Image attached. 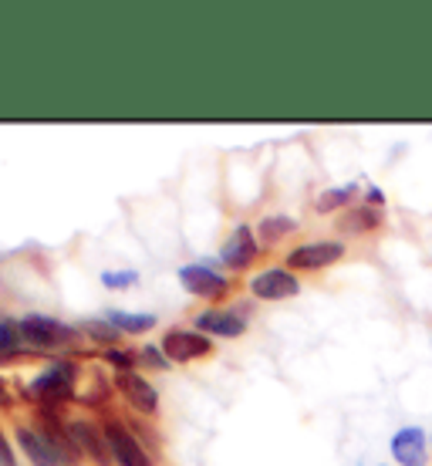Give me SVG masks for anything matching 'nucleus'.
<instances>
[{"mask_svg": "<svg viewBox=\"0 0 432 466\" xmlns=\"http://www.w3.org/2000/svg\"><path fill=\"white\" fill-rule=\"evenodd\" d=\"M17 331H21V339L31 349H65V345H71V341L78 339V328H71L65 321H58V318H47V315L21 318Z\"/></svg>", "mask_w": 432, "mask_h": 466, "instance_id": "obj_1", "label": "nucleus"}, {"mask_svg": "<svg viewBox=\"0 0 432 466\" xmlns=\"http://www.w3.org/2000/svg\"><path fill=\"white\" fill-rule=\"evenodd\" d=\"M75 379H78V369H75L71 361H55V365H47L45 372L27 385V392H31L37 402L58 406V402L71 399V392H75Z\"/></svg>", "mask_w": 432, "mask_h": 466, "instance_id": "obj_2", "label": "nucleus"}, {"mask_svg": "<svg viewBox=\"0 0 432 466\" xmlns=\"http://www.w3.org/2000/svg\"><path fill=\"white\" fill-rule=\"evenodd\" d=\"M348 254V247L341 240H311V244L294 247L287 254V268L291 270H325L331 264H338L341 257Z\"/></svg>", "mask_w": 432, "mask_h": 466, "instance_id": "obj_3", "label": "nucleus"}, {"mask_svg": "<svg viewBox=\"0 0 432 466\" xmlns=\"http://www.w3.org/2000/svg\"><path fill=\"white\" fill-rule=\"evenodd\" d=\"M159 349H163V355L169 361H196L210 355L213 341L203 331H193V328H169Z\"/></svg>", "mask_w": 432, "mask_h": 466, "instance_id": "obj_4", "label": "nucleus"}, {"mask_svg": "<svg viewBox=\"0 0 432 466\" xmlns=\"http://www.w3.org/2000/svg\"><path fill=\"white\" fill-rule=\"evenodd\" d=\"M179 284L189 294L203 298V301H220L223 294L230 291V280L216 274L210 264H186V268H179Z\"/></svg>", "mask_w": 432, "mask_h": 466, "instance_id": "obj_5", "label": "nucleus"}, {"mask_svg": "<svg viewBox=\"0 0 432 466\" xmlns=\"http://www.w3.org/2000/svg\"><path fill=\"white\" fill-rule=\"evenodd\" d=\"M250 294L257 301H284V298L301 294V280L294 278L287 268H267L250 278Z\"/></svg>", "mask_w": 432, "mask_h": 466, "instance_id": "obj_6", "label": "nucleus"}, {"mask_svg": "<svg viewBox=\"0 0 432 466\" xmlns=\"http://www.w3.org/2000/svg\"><path fill=\"white\" fill-rule=\"evenodd\" d=\"M68 436L75 450L82 456H88L95 466H112V446L105 440V430H98L95 422H68Z\"/></svg>", "mask_w": 432, "mask_h": 466, "instance_id": "obj_7", "label": "nucleus"}, {"mask_svg": "<svg viewBox=\"0 0 432 466\" xmlns=\"http://www.w3.org/2000/svg\"><path fill=\"white\" fill-rule=\"evenodd\" d=\"M102 430H105V440H108V446H112V460H116L118 466H152L142 440L132 436L122 422H105Z\"/></svg>", "mask_w": 432, "mask_h": 466, "instance_id": "obj_8", "label": "nucleus"}, {"mask_svg": "<svg viewBox=\"0 0 432 466\" xmlns=\"http://www.w3.org/2000/svg\"><path fill=\"white\" fill-rule=\"evenodd\" d=\"M392 456H396L398 466H426L429 463V440L422 426H402V430L392 436Z\"/></svg>", "mask_w": 432, "mask_h": 466, "instance_id": "obj_9", "label": "nucleus"}, {"mask_svg": "<svg viewBox=\"0 0 432 466\" xmlns=\"http://www.w3.org/2000/svg\"><path fill=\"white\" fill-rule=\"evenodd\" d=\"M257 250H260V247H257V237H254V230H250L246 223H240V227H234L230 240L223 244L220 260L230 270H244V268H250V264H254Z\"/></svg>", "mask_w": 432, "mask_h": 466, "instance_id": "obj_10", "label": "nucleus"}, {"mask_svg": "<svg viewBox=\"0 0 432 466\" xmlns=\"http://www.w3.org/2000/svg\"><path fill=\"white\" fill-rule=\"evenodd\" d=\"M193 325L203 331V335H216V339H240L246 331V318L240 311H230V308H210L196 315Z\"/></svg>", "mask_w": 432, "mask_h": 466, "instance_id": "obj_11", "label": "nucleus"}, {"mask_svg": "<svg viewBox=\"0 0 432 466\" xmlns=\"http://www.w3.org/2000/svg\"><path fill=\"white\" fill-rule=\"evenodd\" d=\"M116 382H118V392L129 399L132 409H139V412H146V416L159 412V392H156V389H152V382H146L142 375L122 372Z\"/></svg>", "mask_w": 432, "mask_h": 466, "instance_id": "obj_12", "label": "nucleus"}, {"mask_svg": "<svg viewBox=\"0 0 432 466\" xmlns=\"http://www.w3.org/2000/svg\"><path fill=\"white\" fill-rule=\"evenodd\" d=\"M17 446L24 450V456H27V463L31 466H61L58 450L47 443L45 432L21 426V430H17Z\"/></svg>", "mask_w": 432, "mask_h": 466, "instance_id": "obj_13", "label": "nucleus"}, {"mask_svg": "<svg viewBox=\"0 0 432 466\" xmlns=\"http://www.w3.org/2000/svg\"><path fill=\"white\" fill-rule=\"evenodd\" d=\"M105 321L116 325L118 331H129V335H142V331L156 328V315H129V311H108Z\"/></svg>", "mask_w": 432, "mask_h": 466, "instance_id": "obj_14", "label": "nucleus"}, {"mask_svg": "<svg viewBox=\"0 0 432 466\" xmlns=\"http://www.w3.org/2000/svg\"><path fill=\"white\" fill-rule=\"evenodd\" d=\"M294 227H297V223H294L291 217H267V220L260 223V237L274 244V240H281L284 233H291Z\"/></svg>", "mask_w": 432, "mask_h": 466, "instance_id": "obj_15", "label": "nucleus"}, {"mask_svg": "<svg viewBox=\"0 0 432 466\" xmlns=\"http://www.w3.org/2000/svg\"><path fill=\"white\" fill-rule=\"evenodd\" d=\"M102 284L112 288V291L136 288V284H139V270H105V274H102Z\"/></svg>", "mask_w": 432, "mask_h": 466, "instance_id": "obj_16", "label": "nucleus"}, {"mask_svg": "<svg viewBox=\"0 0 432 466\" xmlns=\"http://www.w3.org/2000/svg\"><path fill=\"white\" fill-rule=\"evenodd\" d=\"M372 227H378V213L375 210H368V207H365V210H358V213H351L348 220H345V230H372Z\"/></svg>", "mask_w": 432, "mask_h": 466, "instance_id": "obj_17", "label": "nucleus"}, {"mask_svg": "<svg viewBox=\"0 0 432 466\" xmlns=\"http://www.w3.org/2000/svg\"><path fill=\"white\" fill-rule=\"evenodd\" d=\"M351 193H355V189L351 187H341V189H327L325 197L317 199V210H335V207H345V203H348L351 199Z\"/></svg>", "mask_w": 432, "mask_h": 466, "instance_id": "obj_18", "label": "nucleus"}, {"mask_svg": "<svg viewBox=\"0 0 432 466\" xmlns=\"http://www.w3.org/2000/svg\"><path fill=\"white\" fill-rule=\"evenodd\" d=\"M85 335H92V339L108 341V345H112V341L118 339V328H116V325H108L105 318H102V321H88V325H85Z\"/></svg>", "mask_w": 432, "mask_h": 466, "instance_id": "obj_19", "label": "nucleus"}, {"mask_svg": "<svg viewBox=\"0 0 432 466\" xmlns=\"http://www.w3.org/2000/svg\"><path fill=\"white\" fill-rule=\"evenodd\" d=\"M17 345H21V331L14 325H4V321H0V355H14Z\"/></svg>", "mask_w": 432, "mask_h": 466, "instance_id": "obj_20", "label": "nucleus"}, {"mask_svg": "<svg viewBox=\"0 0 432 466\" xmlns=\"http://www.w3.org/2000/svg\"><path fill=\"white\" fill-rule=\"evenodd\" d=\"M105 359L112 361V365H118V369H122V372H129L132 365H136V361H139V355H132V351H118V349H108V351H105Z\"/></svg>", "mask_w": 432, "mask_h": 466, "instance_id": "obj_21", "label": "nucleus"}, {"mask_svg": "<svg viewBox=\"0 0 432 466\" xmlns=\"http://www.w3.org/2000/svg\"><path fill=\"white\" fill-rule=\"evenodd\" d=\"M139 361H149L152 369H166V365H169V359H166L163 355V349H142V355H139Z\"/></svg>", "mask_w": 432, "mask_h": 466, "instance_id": "obj_22", "label": "nucleus"}, {"mask_svg": "<svg viewBox=\"0 0 432 466\" xmlns=\"http://www.w3.org/2000/svg\"><path fill=\"white\" fill-rule=\"evenodd\" d=\"M0 466H17V456H14V450L4 432H0Z\"/></svg>", "mask_w": 432, "mask_h": 466, "instance_id": "obj_23", "label": "nucleus"}, {"mask_svg": "<svg viewBox=\"0 0 432 466\" xmlns=\"http://www.w3.org/2000/svg\"><path fill=\"white\" fill-rule=\"evenodd\" d=\"M0 406H4V409H11V406H14V396L7 392V385H4V379H0Z\"/></svg>", "mask_w": 432, "mask_h": 466, "instance_id": "obj_24", "label": "nucleus"}]
</instances>
